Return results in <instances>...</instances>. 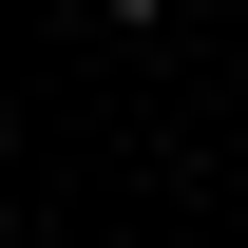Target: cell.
<instances>
[{
    "mask_svg": "<svg viewBox=\"0 0 248 248\" xmlns=\"http://www.w3.org/2000/svg\"><path fill=\"white\" fill-rule=\"evenodd\" d=\"M95 19H115V38H153V19H172V0H95Z\"/></svg>",
    "mask_w": 248,
    "mask_h": 248,
    "instance_id": "1",
    "label": "cell"
}]
</instances>
